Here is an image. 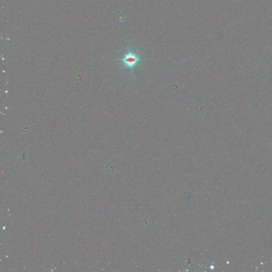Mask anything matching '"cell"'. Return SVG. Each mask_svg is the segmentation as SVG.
Returning a JSON list of instances; mask_svg holds the SVG:
<instances>
[{"instance_id":"1","label":"cell","mask_w":272,"mask_h":272,"mask_svg":"<svg viewBox=\"0 0 272 272\" xmlns=\"http://www.w3.org/2000/svg\"><path fill=\"white\" fill-rule=\"evenodd\" d=\"M140 60V58L137 53L129 50L120 60L126 67L131 69L136 66Z\"/></svg>"}]
</instances>
